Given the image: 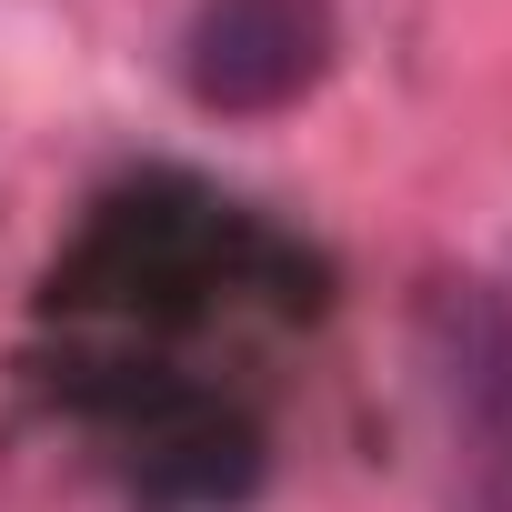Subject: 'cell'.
Segmentation results:
<instances>
[{"label":"cell","instance_id":"cell-4","mask_svg":"<svg viewBox=\"0 0 512 512\" xmlns=\"http://www.w3.org/2000/svg\"><path fill=\"white\" fill-rule=\"evenodd\" d=\"M332 51H342L332 0H191L181 91L211 121H272L332 81Z\"/></svg>","mask_w":512,"mask_h":512},{"label":"cell","instance_id":"cell-1","mask_svg":"<svg viewBox=\"0 0 512 512\" xmlns=\"http://www.w3.org/2000/svg\"><path fill=\"white\" fill-rule=\"evenodd\" d=\"M332 262L191 171H131L91 201L71 251L41 282V332L131 362H191L221 332H292L322 322Z\"/></svg>","mask_w":512,"mask_h":512},{"label":"cell","instance_id":"cell-2","mask_svg":"<svg viewBox=\"0 0 512 512\" xmlns=\"http://www.w3.org/2000/svg\"><path fill=\"white\" fill-rule=\"evenodd\" d=\"M41 392L101 442L131 512H241L272 472L262 412L201 362H131L61 342V362H41Z\"/></svg>","mask_w":512,"mask_h":512},{"label":"cell","instance_id":"cell-3","mask_svg":"<svg viewBox=\"0 0 512 512\" xmlns=\"http://www.w3.org/2000/svg\"><path fill=\"white\" fill-rule=\"evenodd\" d=\"M412 342L442 432V512H512V282L432 272Z\"/></svg>","mask_w":512,"mask_h":512}]
</instances>
